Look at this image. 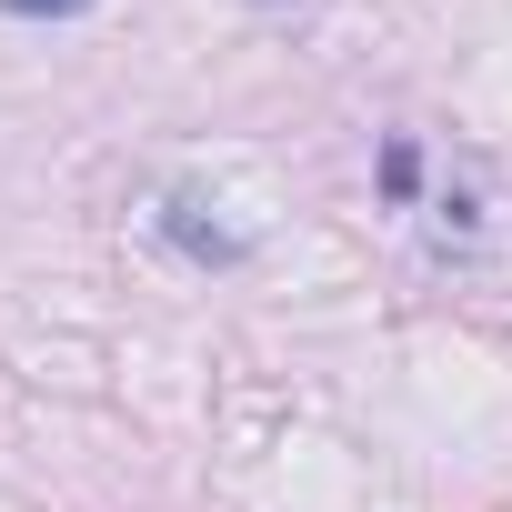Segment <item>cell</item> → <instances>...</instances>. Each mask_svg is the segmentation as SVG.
Masks as SVG:
<instances>
[{"label": "cell", "mask_w": 512, "mask_h": 512, "mask_svg": "<svg viewBox=\"0 0 512 512\" xmlns=\"http://www.w3.org/2000/svg\"><path fill=\"white\" fill-rule=\"evenodd\" d=\"M0 11H21V21H71V11H91V0H0Z\"/></svg>", "instance_id": "obj_1"}]
</instances>
